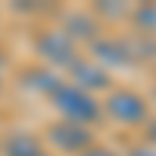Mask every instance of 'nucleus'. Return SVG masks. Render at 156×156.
Segmentation results:
<instances>
[{
	"mask_svg": "<svg viewBox=\"0 0 156 156\" xmlns=\"http://www.w3.org/2000/svg\"><path fill=\"white\" fill-rule=\"evenodd\" d=\"M50 100L53 106L66 115V122H75V125H90L100 119V103L94 100V94L75 87V84H56L50 90Z\"/></svg>",
	"mask_w": 156,
	"mask_h": 156,
	"instance_id": "obj_1",
	"label": "nucleus"
},
{
	"mask_svg": "<svg viewBox=\"0 0 156 156\" xmlns=\"http://www.w3.org/2000/svg\"><path fill=\"white\" fill-rule=\"evenodd\" d=\"M106 112L122 125H140L147 122V100L134 90H112L106 97Z\"/></svg>",
	"mask_w": 156,
	"mask_h": 156,
	"instance_id": "obj_2",
	"label": "nucleus"
},
{
	"mask_svg": "<svg viewBox=\"0 0 156 156\" xmlns=\"http://www.w3.org/2000/svg\"><path fill=\"white\" fill-rule=\"evenodd\" d=\"M37 53H41L47 62H53V66H72L75 62V44L66 31L59 28H50L37 37Z\"/></svg>",
	"mask_w": 156,
	"mask_h": 156,
	"instance_id": "obj_3",
	"label": "nucleus"
},
{
	"mask_svg": "<svg viewBox=\"0 0 156 156\" xmlns=\"http://www.w3.org/2000/svg\"><path fill=\"white\" fill-rule=\"evenodd\" d=\"M47 140L59 153H84L90 147V131L84 125H75V122H59V125H50Z\"/></svg>",
	"mask_w": 156,
	"mask_h": 156,
	"instance_id": "obj_4",
	"label": "nucleus"
},
{
	"mask_svg": "<svg viewBox=\"0 0 156 156\" xmlns=\"http://www.w3.org/2000/svg\"><path fill=\"white\" fill-rule=\"evenodd\" d=\"M72 75H75V87H81V90H103V87H109V72L100 66V62H72Z\"/></svg>",
	"mask_w": 156,
	"mask_h": 156,
	"instance_id": "obj_5",
	"label": "nucleus"
},
{
	"mask_svg": "<svg viewBox=\"0 0 156 156\" xmlns=\"http://www.w3.org/2000/svg\"><path fill=\"white\" fill-rule=\"evenodd\" d=\"M97 50V59L100 62H115V66H128L131 62V44H125V41H97L94 44Z\"/></svg>",
	"mask_w": 156,
	"mask_h": 156,
	"instance_id": "obj_6",
	"label": "nucleus"
},
{
	"mask_svg": "<svg viewBox=\"0 0 156 156\" xmlns=\"http://www.w3.org/2000/svg\"><path fill=\"white\" fill-rule=\"evenodd\" d=\"M3 150H6V156H47L44 147H41V140H34L31 134H25V131L12 134L3 144Z\"/></svg>",
	"mask_w": 156,
	"mask_h": 156,
	"instance_id": "obj_7",
	"label": "nucleus"
},
{
	"mask_svg": "<svg viewBox=\"0 0 156 156\" xmlns=\"http://www.w3.org/2000/svg\"><path fill=\"white\" fill-rule=\"evenodd\" d=\"M134 25L144 34H156V3H144L134 12Z\"/></svg>",
	"mask_w": 156,
	"mask_h": 156,
	"instance_id": "obj_8",
	"label": "nucleus"
},
{
	"mask_svg": "<svg viewBox=\"0 0 156 156\" xmlns=\"http://www.w3.org/2000/svg\"><path fill=\"white\" fill-rule=\"evenodd\" d=\"M81 156H119V153H112L109 147H87Z\"/></svg>",
	"mask_w": 156,
	"mask_h": 156,
	"instance_id": "obj_9",
	"label": "nucleus"
},
{
	"mask_svg": "<svg viewBox=\"0 0 156 156\" xmlns=\"http://www.w3.org/2000/svg\"><path fill=\"white\" fill-rule=\"evenodd\" d=\"M128 156H156V147H150V144H144V147H131V150H128Z\"/></svg>",
	"mask_w": 156,
	"mask_h": 156,
	"instance_id": "obj_10",
	"label": "nucleus"
},
{
	"mask_svg": "<svg viewBox=\"0 0 156 156\" xmlns=\"http://www.w3.org/2000/svg\"><path fill=\"white\" fill-rule=\"evenodd\" d=\"M147 137H150V147H156V119H153L150 128H147Z\"/></svg>",
	"mask_w": 156,
	"mask_h": 156,
	"instance_id": "obj_11",
	"label": "nucleus"
},
{
	"mask_svg": "<svg viewBox=\"0 0 156 156\" xmlns=\"http://www.w3.org/2000/svg\"><path fill=\"white\" fill-rule=\"evenodd\" d=\"M0 66H3V56H0Z\"/></svg>",
	"mask_w": 156,
	"mask_h": 156,
	"instance_id": "obj_12",
	"label": "nucleus"
},
{
	"mask_svg": "<svg viewBox=\"0 0 156 156\" xmlns=\"http://www.w3.org/2000/svg\"><path fill=\"white\" fill-rule=\"evenodd\" d=\"M153 97H156V94H153Z\"/></svg>",
	"mask_w": 156,
	"mask_h": 156,
	"instance_id": "obj_13",
	"label": "nucleus"
}]
</instances>
